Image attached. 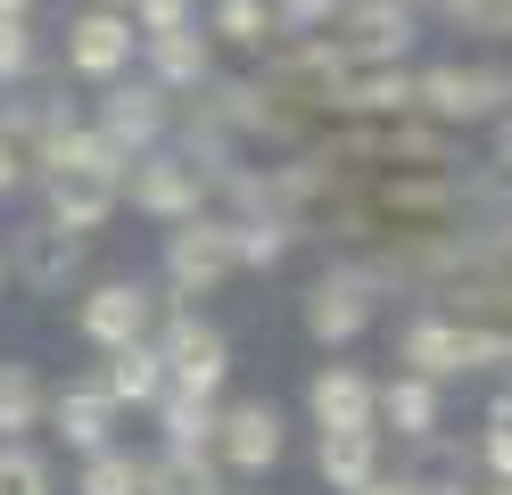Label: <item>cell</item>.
Segmentation results:
<instances>
[{
	"label": "cell",
	"instance_id": "obj_1",
	"mask_svg": "<svg viewBox=\"0 0 512 495\" xmlns=\"http://www.w3.org/2000/svg\"><path fill=\"white\" fill-rule=\"evenodd\" d=\"M512 363V330H471V322H446L438 306H422L405 330H397V372L413 380H471V372H504Z\"/></svg>",
	"mask_w": 512,
	"mask_h": 495
},
{
	"label": "cell",
	"instance_id": "obj_2",
	"mask_svg": "<svg viewBox=\"0 0 512 495\" xmlns=\"http://www.w3.org/2000/svg\"><path fill=\"white\" fill-rule=\"evenodd\" d=\"M413 108H422L438 132H471V124H496L512 108V66L504 58H438L413 75Z\"/></svg>",
	"mask_w": 512,
	"mask_h": 495
},
{
	"label": "cell",
	"instance_id": "obj_3",
	"mask_svg": "<svg viewBox=\"0 0 512 495\" xmlns=\"http://www.w3.org/2000/svg\"><path fill=\"white\" fill-rule=\"evenodd\" d=\"M380 297H389V281H380L364 256H331L323 273L306 281L298 322H306V339H314V347H356L364 330L380 322Z\"/></svg>",
	"mask_w": 512,
	"mask_h": 495
},
{
	"label": "cell",
	"instance_id": "obj_4",
	"mask_svg": "<svg viewBox=\"0 0 512 495\" xmlns=\"http://www.w3.org/2000/svg\"><path fill=\"white\" fill-rule=\"evenodd\" d=\"M157 314H166V289L141 281V273H108V281H91V289L75 297V330H83L100 355L157 339Z\"/></svg>",
	"mask_w": 512,
	"mask_h": 495
},
{
	"label": "cell",
	"instance_id": "obj_5",
	"mask_svg": "<svg viewBox=\"0 0 512 495\" xmlns=\"http://www.w3.org/2000/svg\"><path fill=\"white\" fill-rule=\"evenodd\" d=\"M157 355H166V388L215 396V405H223V380H232V339H223L199 306H174V297H166V314H157Z\"/></svg>",
	"mask_w": 512,
	"mask_h": 495
},
{
	"label": "cell",
	"instance_id": "obj_6",
	"mask_svg": "<svg viewBox=\"0 0 512 495\" xmlns=\"http://www.w3.org/2000/svg\"><path fill=\"white\" fill-rule=\"evenodd\" d=\"M174 116L182 108L149 75H116V83H100V116H91V132H100L108 149H124V157H149V149L174 141Z\"/></svg>",
	"mask_w": 512,
	"mask_h": 495
},
{
	"label": "cell",
	"instance_id": "obj_7",
	"mask_svg": "<svg viewBox=\"0 0 512 495\" xmlns=\"http://www.w3.org/2000/svg\"><path fill=\"white\" fill-rule=\"evenodd\" d=\"M207 174H199V165H190L182 149H149V157H133V165H124V207H133V215H149V223H190V215H207Z\"/></svg>",
	"mask_w": 512,
	"mask_h": 495
},
{
	"label": "cell",
	"instance_id": "obj_8",
	"mask_svg": "<svg viewBox=\"0 0 512 495\" xmlns=\"http://www.w3.org/2000/svg\"><path fill=\"white\" fill-rule=\"evenodd\" d=\"M223 281H232V215H190L166 231V297L174 306H190V297H215Z\"/></svg>",
	"mask_w": 512,
	"mask_h": 495
},
{
	"label": "cell",
	"instance_id": "obj_9",
	"mask_svg": "<svg viewBox=\"0 0 512 495\" xmlns=\"http://www.w3.org/2000/svg\"><path fill=\"white\" fill-rule=\"evenodd\" d=\"M413 42H422V17L397 9V0H339L331 17V50L347 66H405Z\"/></svg>",
	"mask_w": 512,
	"mask_h": 495
},
{
	"label": "cell",
	"instance_id": "obj_10",
	"mask_svg": "<svg viewBox=\"0 0 512 495\" xmlns=\"http://www.w3.org/2000/svg\"><path fill=\"white\" fill-rule=\"evenodd\" d=\"M314 116H339V124H405V116H422L413 108V66H347V75L323 83Z\"/></svg>",
	"mask_w": 512,
	"mask_h": 495
},
{
	"label": "cell",
	"instance_id": "obj_11",
	"mask_svg": "<svg viewBox=\"0 0 512 495\" xmlns=\"http://www.w3.org/2000/svg\"><path fill=\"white\" fill-rule=\"evenodd\" d=\"M281 454H290V421H281V405H273V396H232L223 421H215V462L240 471V479H265Z\"/></svg>",
	"mask_w": 512,
	"mask_h": 495
},
{
	"label": "cell",
	"instance_id": "obj_12",
	"mask_svg": "<svg viewBox=\"0 0 512 495\" xmlns=\"http://www.w3.org/2000/svg\"><path fill=\"white\" fill-rule=\"evenodd\" d=\"M0 264H9V281L17 289H34V297H67L83 281V264H91V240H75V231H58V223H25L9 248H0Z\"/></svg>",
	"mask_w": 512,
	"mask_h": 495
},
{
	"label": "cell",
	"instance_id": "obj_13",
	"mask_svg": "<svg viewBox=\"0 0 512 495\" xmlns=\"http://www.w3.org/2000/svg\"><path fill=\"white\" fill-rule=\"evenodd\" d=\"M364 207L372 215H389L397 231H446V223H463V182L455 174H380L364 190Z\"/></svg>",
	"mask_w": 512,
	"mask_h": 495
},
{
	"label": "cell",
	"instance_id": "obj_14",
	"mask_svg": "<svg viewBox=\"0 0 512 495\" xmlns=\"http://www.w3.org/2000/svg\"><path fill=\"white\" fill-rule=\"evenodd\" d=\"M133 50H141V33H133L124 9H83V17H67V75L116 83V75H133Z\"/></svg>",
	"mask_w": 512,
	"mask_h": 495
},
{
	"label": "cell",
	"instance_id": "obj_15",
	"mask_svg": "<svg viewBox=\"0 0 512 495\" xmlns=\"http://www.w3.org/2000/svg\"><path fill=\"white\" fill-rule=\"evenodd\" d=\"M34 190H42V223L75 231V240H100L124 207V182H100V174H42Z\"/></svg>",
	"mask_w": 512,
	"mask_h": 495
},
{
	"label": "cell",
	"instance_id": "obj_16",
	"mask_svg": "<svg viewBox=\"0 0 512 495\" xmlns=\"http://www.w3.org/2000/svg\"><path fill=\"white\" fill-rule=\"evenodd\" d=\"M141 58H149V83L166 91L174 108H182V99H199V91L215 83V42H207L199 25H174V33H141Z\"/></svg>",
	"mask_w": 512,
	"mask_h": 495
},
{
	"label": "cell",
	"instance_id": "obj_17",
	"mask_svg": "<svg viewBox=\"0 0 512 495\" xmlns=\"http://www.w3.org/2000/svg\"><path fill=\"white\" fill-rule=\"evenodd\" d=\"M42 429H50V438L83 462V454L116 446V405H108V388H100V380H67V388H50V413H42Z\"/></svg>",
	"mask_w": 512,
	"mask_h": 495
},
{
	"label": "cell",
	"instance_id": "obj_18",
	"mask_svg": "<svg viewBox=\"0 0 512 495\" xmlns=\"http://www.w3.org/2000/svg\"><path fill=\"white\" fill-rule=\"evenodd\" d=\"M372 396H380V380L364 372V363H323V372L306 380L314 438H323V429H372Z\"/></svg>",
	"mask_w": 512,
	"mask_h": 495
},
{
	"label": "cell",
	"instance_id": "obj_19",
	"mask_svg": "<svg viewBox=\"0 0 512 495\" xmlns=\"http://www.w3.org/2000/svg\"><path fill=\"white\" fill-rule=\"evenodd\" d=\"M438 413H446L438 388L413 380V372H389V380H380V396H372V429H380V438L397 429L405 446H430V438H438Z\"/></svg>",
	"mask_w": 512,
	"mask_h": 495
},
{
	"label": "cell",
	"instance_id": "obj_20",
	"mask_svg": "<svg viewBox=\"0 0 512 495\" xmlns=\"http://www.w3.org/2000/svg\"><path fill=\"white\" fill-rule=\"evenodd\" d=\"M108 388V405L124 413H157V396H166V355H157V339H141V347H116V355H100V372H91Z\"/></svg>",
	"mask_w": 512,
	"mask_h": 495
},
{
	"label": "cell",
	"instance_id": "obj_21",
	"mask_svg": "<svg viewBox=\"0 0 512 495\" xmlns=\"http://www.w3.org/2000/svg\"><path fill=\"white\" fill-rule=\"evenodd\" d=\"M314 471H323L331 495H356L380 479V429H323L314 438Z\"/></svg>",
	"mask_w": 512,
	"mask_h": 495
},
{
	"label": "cell",
	"instance_id": "obj_22",
	"mask_svg": "<svg viewBox=\"0 0 512 495\" xmlns=\"http://www.w3.org/2000/svg\"><path fill=\"white\" fill-rule=\"evenodd\" d=\"M50 413V388L25 355H0V446H25Z\"/></svg>",
	"mask_w": 512,
	"mask_h": 495
},
{
	"label": "cell",
	"instance_id": "obj_23",
	"mask_svg": "<svg viewBox=\"0 0 512 495\" xmlns=\"http://www.w3.org/2000/svg\"><path fill=\"white\" fill-rule=\"evenodd\" d=\"M149 421H157V438H166L174 454H215V421H223V405H215V396H182V388H166Z\"/></svg>",
	"mask_w": 512,
	"mask_h": 495
},
{
	"label": "cell",
	"instance_id": "obj_24",
	"mask_svg": "<svg viewBox=\"0 0 512 495\" xmlns=\"http://www.w3.org/2000/svg\"><path fill=\"white\" fill-rule=\"evenodd\" d=\"M389 165H405V174H455V132H438L430 116H405L389 124Z\"/></svg>",
	"mask_w": 512,
	"mask_h": 495
},
{
	"label": "cell",
	"instance_id": "obj_25",
	"mask_svg": "<svg viewBox=\"0 0 512 495\" xmlns=\"http://www.w3.org/2000/svg\"><path fill=\"white\" fill-rule=\"evenodd\" d=\"M141 495H232V487H223V462H215V454H174V446H157Z\"/></svg>",
	"mask_w": 512,
	"mask_h": 495
},
{
	"label": "cell",
	"instance_id": "obj_26",
	"mask_svg": "<svg viewBox=\"0 0 512 495\" xmlns=\"http://www.w3.org/2000/svg\"><path fill=\"white\" fill-rule=\"evenodd\" d=\"M298 248V223H273V215H232V273H273L281 256Z\"/></svg>",
	"mask_w": 512,
	"mask_h": 495
},
{
	"label": "cell",
	"instance_id": "obj_27",
	"mask_svg": "<svg viewBox=\"0 0 512 495\" xmlns=\"http://www.w3.org/2000/svg\"><path fill=\"white\" fill-rule=\"evenodd\" d=\"M141 487H149V454L133 446H100L75 462V495H141Z\"/></svg>",
	"mask_w": 512,
	"mask_h": 495
},
{
	"label": "cell",
	"instance_id": "obj_28",
	"mask_svg": "<svg viewBox=\"0 0 512 495\" xmlns=\"http://www.w3.org/2000/svg\"><path fill=\"white\" fill-rule=\"evenodd\" d=\"M207 42L273 50V9H265V0H215V9H207Z\"/></svg>",
	"mask_w": 512,
	"mask_h": 495
},
{
	"label": "cell",
	"instance_id": "obj_29",
	"mask_svg": "<svg viewBox=\"0 0 512 495\" xmlns=\"http://www.w3.org/2000/svg\"><path fill=\"white\" fill-rule=\"evenodd\" d=\"M0 495H58V471L50 454L25 438V446H0Z\"/></svg>",
	"mask_w": 512,
	"mask_h": 495
},
{
	"label": "cell",
	"instance_id": "obj_30",
	"mask_svg": "<svg viewBox=\"0 0 512 495\" xmlns=\"http://www.w3.org/2000/svg\"><path fill=\"white\" fill-rule=\"evenodd\" d=\"M273 9V42H306V33H331L339 0H265Z\"/></svg>",
	"mask_w": 512,
	"mask_h": 495
},
{
	"label": "cell",
	"instance_id": "obj_31",
	"mask_svg": "<svg viewBox=\"0 0 512 495\" xmlns=\"http://www.w3.org/2000/svg\"><path fill=\"white\" fill-rule=\"evenodd\" d=\"M438 17L455 25V33H479V42H512L504 0H438Z\"/></svg>",
	"mask_w": 512,
	"mask_h": 495
},
{
	"label": "cell",
	"instance_id": "obj_32",
	"mask_svg": "<svg viewBox=\"0 0 512 495\" xmlns=\"http://www.w3.org/2000/svg\"><path fill=\"white\" fill-rule=\"evenodd\" d=\"M479 462H488V479H496V487L512 479V388L488 405V429H479Z\"/></svg>",
	"mask_w": 512,
	"mask_h": 495
},
{
	"label": "cell",
	"instance_id": "obj_33",
	"mask_svg": "<svg viewBox=\"0 0 512 495\" xmlns=\"http://www.w3.org/2000/svg\"><path fill=\"white\" fill-rule=\"evenodd\" d=\"M34 66H42V33L17 25V17H0V83H25Z\"/></svg>",
	"mask_w": 512,
	"mask_h": 495
},
{
	"label": "cell",
	"instance_id": "obj_34",
	"mask_svg": "<svg viewBox=\"0 0 512 495\" xmlns=\"http://www.w3.org/2000/svg\"><path fill=\"white\" fill-rule=\"evenodd\" d=\"M133 33H174V25H190V0H133Z\"/></svg>",
	"mask_w": 512,
	"mask_h": 495
},
{
	"label": "cell",
	"instance_id": "obj_35",
	"mask_svg": "<svg viewBox=\"0 0 512 495\" xmlns=\"http://www.w3.org/2000/svg\"><path fill=\"white\" fill-rule=\"evenodd\" d=\"M25 182H34V165H25V149H17V141H0V198H17Z\"/></svg>",
	"mask_w": 512,
	"mask_h": 495
},
{
	"label": "cell",
	"instance_id": "obj_36",
	"mask_svg": "<svg viewBox=\"0 0 512 495\" xmlns=\"http://www.w3.org/2000/svg\"><path fill=\"white\" fill-rule=\"evenodd\" d=\"M488 132H496V157H488V165H496V174H504V182H512V108H504V116H496V124H488Z\"/></svg>",
	"mask_w": 512,
	"mask_h": 495
},
{
	"label": "cell",
	"instance_id": "obj_37",
	"mask_svg": "<svg viewBox=\"0 0 512 495\" xmlns=\"http://www.w3.org/2000/svg\"><path fill=\"white\" fill-rule=\"evenodd\" d=\"M356 495H413V479H389V471H380L372 487H356Z\"/></svg>",
	"mask_w": 512,
	"mask_h": 495
},
{
	"label": "cell",
	"instance_id": "obj_38",
	"mask_svg": "<svg viewBox=\"0 0 512 495\" xmlns=\"http://www.w3.org/2000/svg\"><path fill=\"white\" fill-rule=\"evenodd\" d=\"M0 17H17V25H34V0H0Z\"/></svg>",
	"mask_w": 512,
	"mask_h": 495
},
{
	"label": "cell",
	"instance_id": "obj_39",
	"mask_svg": "<svg viewBox=\"0 0 512 495\" xmlns=\"http://www.w3.org/2000/svg\"><path fill=\"white\" fill-rule=\"evenodd\" d=\"M438 495H488V487H471V479H455V487H438Z\"/></svg>",
	"mask_w": 512,
	"mask_h": 495
},
{
	"label": "cell",
	"instance_id": "obj_40",
	"mask_svg": "<svg viewBox=\"0 0 512 495\" xmlns=\"http://www.w3.org/2000/svg\"><path fill=\"white\" fill-rule=\"evenodd\" d=\"M397 9H413V17H422V9H438V0H397Z\"/></svg>",
	"mask_w": 512,
	"mask_h": 495
},
{
	"label": "cell",
	"instance_id": "obj_41",
	"mask_svg": "<svg viewBox=\"0 0 512 495\" xmlns=\"http://www.w3.org/2000/svg\"><path fill=\"white\" fill-rule=\"evenodd\" d=\"M91 9H133V0H91Z\"/></svg>",
	"mask_w": 512,
	"mask_h": 495
},
{
	"label": "cell",
	"instance_id": "obj_42",
	"mask_svg": "<svg viewBox=\"0 0 512 495\" xmlns=\"http://www.w3.org/2000/svg\"><path fill=\"white\" fill-rule=\"evenodd\" d=\"M488 495H512V479H504V487H488Z\"/></svg>",
	"mask_w": 512,
	"mask_h": 495
},
{
	"label": "cell",
	"instance_id": "obj_43",
	"mask_svg": "<svg viewBox=\"0 0 512 495\" xmlns=\"http://www.w3.org/2000/svg\"><path fill=\"white\" fill-rule=\"evenodd\" d=\"M0 289H9V264H0Z\"/></svg>",
	"mask_w": 512,
	"mask_h": 495
},
{
	"label": "cell",
	"instance_id": "obj_44",
	"mask_svg": "<svg viewBox=\"0 0 512 495\" xmlns=\"http://www.w3.org/2000/svg\"><path fill=\"white\" fill-rule=\"evenodd\" d=\"M504 17H512V0H504Z\"/></svg>",
	"mask_w": 512,
	"mask_h": 495
}]
</instances>
